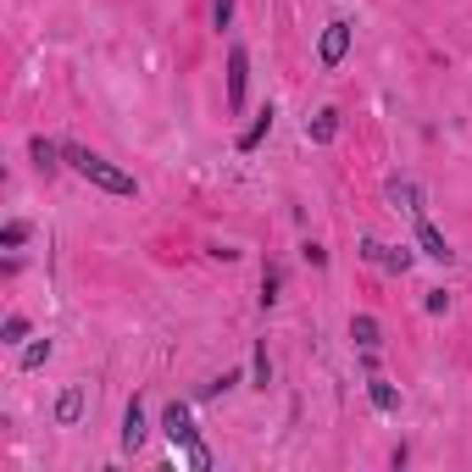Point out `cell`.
Segmentation results:
<instances>
[{
  "mask_svg": "<svg viewBox=\"0 0 472 472\" xmlns=\"http://www.w3.org/2000/svg\"><path fill=\"white\" fill-rule=\"evenodd\" d=\"M73 161V173L78 178H89L95 190H106V195H139V183H134V173H122V167H112L106 156H95V151H84V145H67L61 151Z\"/></svg>",
  "mask_w": 472,
  "mask_h": 472,
  "instance_id": "6da1fadb",
  "label": "cell"
},
{
  "mask_svg": "<svg viewBox=\"0 0 472 472\" xmlns=\"http://www.w3.org/2000/svg\"><path fill=\"white\" fill-rule=\"evenodd\" d=\"M322 67H339L344 56H351V23H344V17H334V23L322 28Z\"/></svg>",
  "mask_w": 472,
  "mask_h": 472,
  "instance_id": "7a4b0ae2",
  "label": "cell"
},
{
  "mask_svg": "<svg viewBox=\"0 0 472 472\" xmlns=\"http://www.w3.org/2000/svg\"><path fill=\"white\" fill-rule=\"evenodd\" d=\"M161 428H167V439H173V445L200 439V434H195V422H190V406H183V400H173L167 412H161Z\"/></svg>",
  "mask_w": 472,
  "mask_h": 472,
  "instance_id": "3957f363",
  "label": "cell"
},
{
  "mask_svg": "<svg viewBox=\"0 0 472 472\" xmlns=\"http://www.w3.org/2000/svg\"><path fill=\"white\" fill-rule=\"evenodd\" d=\"M244 73H251V56H244V45L228 50V106L239 112L244 106Z\"/></svg>",
  "mask_w": 472,
  "mask_h": 472,
  "instance_id": "277c9868",
  "label": "cell"
},
{
  "mask_svg": "<svg viewBox=\"0 0 472 472\" xmlns=\"http://www.w3.org/2000/svg\"><path fill=\"white\" fill-rule=\"evenodd\" d=\"M145 445V412H139V400H128V412H122V450H139Z\"/></svg>",
  "mask_w": 472,
  "mask_h": 472,
  "instance_id": "5b68a950",
  "label": "cell"
},
{
  "mask_svg": "<svg viewBox=\"0 0 472 472\" xmlns=\"http://www.w3.org/2000/svg\"><path fill=\"white\" fill-rule=\"evenodd\" d=\"M417 244H422L434 261H450V244H445V234L434 228V222H417Z\"/></svg>",
  "mask_w": 472,
  "mask_h": 472,
  "instance_id": "8992f818",
  "label": "cell"
},
{
  "mask_svg": "<svg viewBox=\"0 0 472 472\" xmlns=\"http://www.w3.org/2000/svg\"><path fill=\"white\" fill-rule=\"evenodd\" d=\"M267 134H273V106H267V112H261V117L251 122V128H244V134H239V151H256V145H261V139H267Z\"/></svg>",
  "mask_w": 472,
  "mask_h": 472,
  "instance_id": "52a82bcc",
  "label": "cell"
},
{
  "mask_svg": "<svg viewBox=\"0 0 472 472\" xmlns=\"http://www.w3.org/2000/svg\"><path fill=\"white\" fill-rule=\"evenodd\" d=\"M306 134H312V139H317V145H328V139H334V134H339V112H317L312 122H306Z\"/></svg>",
  "mask_w": 472,
  "mask_h": 472,
  "instance_id": "ba28073f",
  "label": "cell"
},
{
  "mask_svg": "<svg viewBox=\"0 0 472 472\" xmlns=\"http://www.w3.org/2000/svg\"><path fill=\"white\" fill-rule=\"evenodd\" d=\"M351 339L361 344L367 356H373V351H378V317H356V322H351Z\"/></svg>",
  "mask_w": 472,
  "mask_h": 472,
  "instance_id": "9c48e42d",
  "label": "cell"
},
{
  "mask_svg": "<svg viewBox=\"0 0 472 472\" xmlns=\"http://www.w3.org/2000/svg\"><path fill=\"white\" fill-rule=\"evenodd\" d=\"M78 417H84V389H67L56 400V422H78Z\"/></svg>",
  "mask_w": 472,
  "mask_h": 472,
  "instance_id": "30bf717a",
  "label": "cell"
},
{
  "mask_svg": "<svg viewBox=\"0 0 472 472\" xmlns=\"http://www.w3.org/2000/svg\"><path fill=\"white\" fill-rule=\"evenodd\" d=\"M373 406H378V412H395V406H400V395H395V383H383V378H373Z\"/></svg>",
  "mask_w": 472,
  "mask_h": 472,
  "instance_id": "8fae6325",
  "label": "cell"
},
{
  "mask_svg": "<svg viewBox=\"0 0 472 472\" xmlns=\"http://www.w3.org/2000/svg\"><path fill=\"white\" fill-rule=\"evenodd\" d=\"M28 151H34V167H39V173H50V167H56V145H50V139H34Z\"/></svg>",
  "mask_w": 472,
  "mask_h": 472,
  "instance_id": "7c38bea8",
  "label": "cell"
},
{
  "mask_svg": "<svg viewBox=\"0 0 472 472\" xmlns=\"http://www.w3.org/2000/svg\"><path fill=\"white\" fill-rule=\"evenodd\" d=\"M389 200H395V206H406V212H422V206H417V190H412V183H389Z\"/></svg>",
  "mask_w": 472,
  "mask_h": 472,
  "instance_id": "4fadbf2b",
  "label": "cell"
},
{
  "mask_svg": "<svg viewBox=\"0 0 472 472\" xmlns=\"http://www.w3.org/2000/svg\"><path fill=\"white\" fill-rule=\"evenodd\" d=\"M45 361H50V339H34L23 351V367H45Z\"/></svg>",
  "mask_w": 472,
  "mask_h": 472,
  "instance_id": "5bb4252c",
  "label": "cell"
},
{
  "mask_svg": "<svg viewBox=\"0 0 472 472\" xmlns=\"http://www.w3.org/2000/svg\"><path fill=\"white\" fill-rule=\"evenodd\" d=\"M183 450H190V467H195V472H206V467H212V450L200 445V439H190V445H183Z\"/></svg>",
  "mask_w": 472,
  "mask_h": 472,
  "instance_id": "9a60e30c",
  "label": "cell"
},
{
  "mask_svg": "<svg viewBox=\"0 0 472 472\" xmlns=\"http://www.w3.org/2000/svg\"><path fill=\"white\" fill-rule=\"evenodd\" d=\"M256 389H267V378H273V361H267V344H256Z\"/></svg>",
  "mask_w": 472,
  "mask_h": 472,
  "instance_id": "2e32d148",
  "label": "cell"
},
{
  "mask_svg": "<svg viewBox=\"0 0 472 472\" xmlns=\"http://www.w3.org/2000/svg\"><path fill=\"white\" fill-rule=\"evenodd\" d=\"M28 239V222H6V228H0V244H23Z\"/></svg>",
  "mask_w": 472,
  "mask_h": 472,
  "instance_id": "e0dca14e",
  "label": "cell"
},
{
  "mask_svg": "<svg viewBox=\"0 0 472 472\" xmlns=\"http://www.w3.org/2000/svg\"><path fill=\"white\" fill-rule=\"evenodd\" d=\"M383 267L389 273H406V267H412V251H383Z\"/></svg>",
  "mask_w": 472,
  "mask_h": 472,
  "instance_id": "ac0fdd59",
  "label": "cell"
},
{
  "mask_svg": "<svg viewBox=\"0 0 472 472\" xmlns=\"http://www.w3.org/2000/svg\"><path fill=\"white\" fill-rule=\"evenodd\" d=\"M17 339H28V317H6V344H17Z\"/></svg>",
  "mask_w": 472,
  "mask_h": 472,
  "instance_id": "d6986e66",
  "label": "cell"
},
{
  "mask_svg": "<svg viewBox=\"0 0 472 472\" xmlns=\"http://www.w3.org/2000/svg\"><path fill=\"white\" fill-rule=\"evenodd\" d=\"M228 17H234V0H217V6H212V23L228 28Z\"/></svg>",
  "mask_w": 472,
  "mask_h": 472,
  "instance_id": "ffe728a7",
  "label": "cell"
},
{
  "mask_svg": "<svg viewBox=\"0 0 472 472\" xmlns=\"http://www.w3.org/2000/svg\"><path fill=\"white\" fill-rule=\"evenodd\" d=\"M273 300H278V273H267L261 278V306H273Z\"/></svg>",
  "mask_w": 472,
  "mask_h": 472,
  "instance_id": "44dd1931",
  "label": "cell"
}]
</instances>
